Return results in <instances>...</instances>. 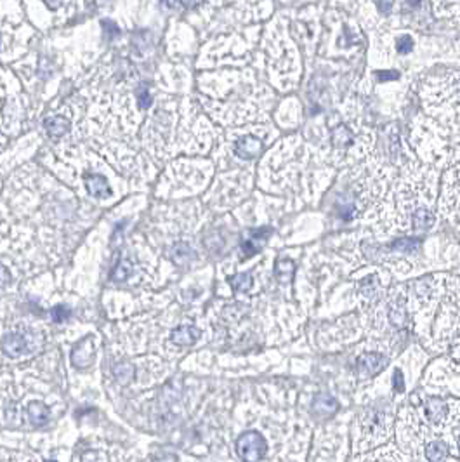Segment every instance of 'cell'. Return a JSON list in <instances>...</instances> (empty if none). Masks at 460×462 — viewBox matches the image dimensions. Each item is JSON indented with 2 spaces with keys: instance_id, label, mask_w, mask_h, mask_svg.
<instances>
[{
  "instance_id": "cell-1",
  "label": "cell",
  "mask_w": 460,
  "mask_h": 462,
  "mask_svg": "<svg viewBox=\"0 0 460 462\" xmlns=\"http://www.w3.org/2000/svg\"><path fill=\"white\" fill-rule=\"evenodd\" d=\"M422 97L431 114H460V71L431 77L422 88Z\"/></svg>"
},
{
  "instance_id": "cell-2",
  "label": "cell",
  "mask_w": 460,
  "mask_h": 462,
  "mask_svg": "<svg viewBox=\"0 0 460 462\" xmlns=\"http://www.w3.org/2000/svg\"><path fill=\"white\" fill-rule=\"evenodd\" d=\"M360 426L363 430V437H367L370 443L384 441L390 435V424H388V412L381 411L377 407H370L360 420Z\"/></svg>"
},
{
  "instance_id": "cell-3",
  "label": "cell",
  "mask_w": 460,
  "mask_h": 462,
  "mask_svg": "<svg viewBox=\"0 0 460 462\" xmlns=\"http://www.w3.org/2000/svg\"><path fill=\"white\" fill-rule=\"evenodd\" d=\"M236 454L244 461H261L268 454V443L257 431H247L236 439Z\"/></svg>"
},
{
  "instance_id": "cell-4",
  "label": "cell",
  "mask_w": 460,
  "mask_h": 462,
  "mask_svg": "<svg viewBox=\"0 0 460 462\" xmlns=\"http://www.w3.org/2000/svg\"><path fill=\"white\" fill-rule=\"evenodd\" d=\"M0 349H2L4 355L11 356V358H18V356L28 355L33 347H32L30 336L22 334V332H9L2 337Z\"/></svg>"
},
{
  "instance_id": "cell-5",
  "label": "cell",
  "mask_w": 460,
  "mask_h": 462,
  "mask_svg": "<svg viewBox=\"0 0 460 462\" xmlns=\"http://www.w3.org/2000/svg\"><path fill=\"white\" fill-rule=\"evenodd\" d=\"M94 362H96V341L92 336H87L71 349V364L77 369H89Z\"/></svg>"
},
{
  "instance_id": "cell-6",
  "label": "cell",
  "mask_w": 460,
  "mask_h": 462,
  "mask_svg": "<svg viewBox=\"0 0 460 462\" xmlns=\"http://www.w3.org/2000/svg\"><path fill=\"white\" fill-rule=\"evenodd\" d=\"M433 13L439 20H446L448 24L460 30V0H431Z\"/></svg>"
},
{
  "instance_id": "cell-7",
  "label": "cell",
  "mask_w": 460,
  "mask_h": 462,
  "mask_svg": "<svg viewBox=\"0 0 460 462\" xmlns=\"http://www.w3.org/2000/svg\"><path fill=\"white\" fill-rule=\"evenodd\" d=\"M262 150V141L255 136H244L235 143V155L242 161H253Z\"/></svg>"
},
{
  "instance_id": "cell-8",
  "label": "cell",
  "mask_w": 460,
  "mask_h": 462,
  "mask_svg": "<svg viewBox=\"0 0 460 462\" xmlns=\"http://www.w3.org/2000/svg\"><path fill=\"white\" fill-rule=\"evenodd\" d=\"M424 414L428 417V420L435 426H439L446 420L448 416V402L441 400V398H428L424 403Z\"/></svg>"
},
{
  "instance_id": "cell-9",
  "label": "cell",
  "mask_w": 460,
  "mask_h": 462,
  "mask_svg": "<svg viewBox=\"0 0 460 462\" xmlns=\"http://www.w3.org/2000/svg\"><path fill=\"white\" fill-rule=\"evenodd\" d=\"M270 235H271L270 228H259V230L251 231L247 235V238L242 242V253H244V255L245 257H253V254H257L262 249L264 242L270 238Z\"/></svg>"
},
{
  "instance_id": "cell-10",
  "label": "cell",
  "mask_w": 460,
  "mask_h": 462,
  "mask_svg": "<svg viewBox=\"0 0 460 462\" xmlns=\"http://www.w3.org/2000/svg\"><path fill=\"white\" fill-rule=\"evenodd\" d=\"M388 365V358L384 355H377V353H368L362 355L358 358V370L362 375L370 377L373 374H377L379 370L384 369Z\"/></svg>"
},
{
  "instance_id": "cell-11",
  "label": "cell",
  "mask_w": 460,
  "mask_h": 462,
  "mask_svg": "<svg viewBox=\"0 0 460 462\" xmlns=\"http://www.w3.org/2000/svg\"><path fill=\"white\" fill-rule=\"evenodd\" d=\"M84 185L94 199H106L110 195V185H108L106 178L101 174H86Z\"/></svg>"
},
{
  "instance_id": "cell-12",
  "label": "cell",
  "mask_w": 460,
  "mask_h": 462,
  "mask_svg": "<svg viewBox=\"0 0 460 462\" xmlns=\"http://www.w3.org/2000/svg\"><path fill=\"white\" fill-rule=\"evenodd\" d=\"M202 332L200 328L197 327H191V325H183V327H178L170 332V339L176 343V345H181V346H191L195 345L198 339H200Z\"/></svg>"
},
{
  "instance_id": "cell-13",
  "label": "cell",
  "mask_w": 460,
  "mask_h": 462,
  "mask_svg": "<svg viewBox=\"0 0 460 462\" xmlns=\"http://www.w3.org/2000/svg\"><path fill=\"white\" fill-rule=\"evenodd\" d=\"M433 225H435V214L429 208H415L412 214V228L415 231H428Z\"/></svg>"
},
{
  "instance_id": "cell-14",
  "label": "cell",
  "mask_w": 460,
  "mask_h": 462,
  "mask_svg": "<svg viewBox=\"0 0 460 462\" xmlns=\"http://www.w3.org/2000/svg\"><path fill=\"white\" fill-rule=\"evenodd\" d=\"M390 319H391V324L396 328H405L407 327V304H405L403 298L392 300L391 306H390Z\"/></svg>"
},
{
  "instance_id": "cell-15",
  "label": "cell",
  "mask_w": 460,
  "mask_h": 462,
  "mask_svg": "<svg viewBox=\"0 0 460 462\" xmlns=\"http://www.w3.org/2000/svg\"><path fill=\"white\" fill-rule=\"evenodd\" d=\"M44 127H46L47 133L51 136H54V138L65 136L69 131V118H65V116H51V118H46Z\"/></svg>"
},
{
  "instance_id": "cell-16",
  "label": "cell",
  "mask_w": 460,
  "mask_h": 462,
  "mask_svg": "<svg viewBox=\"0 0 460 462\" xmlns=\"http://www.w3.org/2000/svg\"><path fill=\"white\" fill-rule=\"evenodd\" d=\"M28 419L35 426H44L49 420V411L46 405L41 402H30L28 403Z\"/></svg>"
},
{
  "instance_id": "cell-17",
  "label": "cell",
  "mask_w": 460,
  "mask_h": 462,
  "mask_svg": "<svg viewBox=\"0 0 460 462\" xmlns=\"http://www.w3.org/2000/svg\"><path fill=\"white\" fill-rule=\"evenodd\" d=\"M337 402H336V398H332V396H328V394H320V396H317V400H315V403H313V411L317 412V414H322V416H332L336 411H337Z\"/></svg>"
},
{
  "instance_id": "cell-18",
  "label": "cell",
  "mask_w": 460,
  "mask_h": 462,
  "mask_svg": "<svg viewBox=\"0 0 460 462\" xmlns=\"http://www.w3.org/2000/svg\"><path fill=\"white\" fill-rule=\"evenodd\" d=\"M294 272H296V263H294V261H290V259H280V261L276 263V278H278L281 283H290L292 277H294Z\"/></svg>"
},
{
  "instance_id": "cell-19",
  "label": "cell",
  "mask_w": 460,
  "mask_h": 462,
  "mask_svg": "<svg viewBox=\"0 0 460 462\" xmlns=\"http://www.w3.org/2000/svg\"><path fill=\"white\" fill-rule=\"evenodd\" d=\"M448 454V445L441 439H435L426 447V456L429 461H443Z\"/></svg>"
},
{
  "instance_id": "cell-20",
  "label": "cell",
  "mask_w": 460,
  "mask_h": 462,
  "mask_svg": "<svg viewBox=\"0 0 460 462\" xmlns=\"http://www.w3.org/2000/svg\"><path fill=\"white\" fill-rule=\"evenodd\" d=\"M172 259L179 264V266H183V264H186V263H189L191 259H193V255H195V253H193V249L186 244V242H181V244H176L174 247H172Z\"/></svg>"
},
{
  "instance_id": "cell-21",
  "label": "cell",
  "mask_w": 460,
  "mask_h": 462,
  "mask_svg": "<svg viewBox=\"0 0 460 462\" xmlns=\"http://www.w3.org/2000/svg\"><path fill=\"white\" fill-rule=\"evenodd\" d=\"M420 242L417 238H401V240H396L394 244H391V251L396 253H401V254H414L415 251L419 249Z\"/></svg>"
},
{
  "instance_id": "cell-22",
  "label": "cell",
  "mask_w": 460,
  "mask_h": 462,
  "mask_svg": "<svg viewBox=\"0 0 460 462\" xmlns=\"http://www.w3.org/2000/svg\"><path fill=\"white\" fill-rule=\"evenodd\" d=\"M253 282L251 273H236L230 277V285L236 292H247L253 287Z\"/></svg>"
},
{
  "instance_id": "cell-23",
  "label": "cell",
  "mask_w": 460,
  "mask_h": 462,
  "mask_svg": "<svg viewBox=\"0 0 460 462\" xmlns=\"http://www.w3.org/2000/svg\"><path fill=\"white\" fill-rule=\"evenodd\" d=\"M362 296L368 302H372V300L379 298V283H377V277L375 275H370V277L365 278V282L362 285Z\"/></svg>"
},
{
  "instance_id": "cell-24",
  "label": "cell",
  "mask_w": 460,
  "mask_h": 462,
  "mask_svg": "<svg viewBox=\"0 0 460 462\" xmlns=\"http://www.w3.org/2000/svg\"><path fill=\"white\" fill-rule=\"evenodd\" d=\"M131 273H133V264H131V261H120L118 264L115 266V270H114V273H112V282H115V283H122V282H125L127 278L131 277Z\"/></svg>"
},
{
  "instance_id": "cell-25",
  "label": "cell",
  "mask_w": 460,
  "mask_h": 462,
  "mask_svg": "<svg viewBox=\"0 0 460 462\" xmlns=\"http://www.w3.org/2000/svg\"><path fill=\"white\" fill-rule=\"evenodd\" d=\"M349 143H351V131H349L345 125L337 127L336 133H334V144L343 148V146H347Z\"/></svg>"
},
{
  "instance_id": "cell-26",
  "label": "cell",
  "mask_w": 460,
  "mask_h": 462,
  "mask_svg": "<svg viewBox=\"0 0 460 462\" xmlns=\"http://www.w3.org/2000/svg\"><path fill=\"white\" fill-rule=\"evenodd\" d=\"M51 317H52V320H54L56 324H63L65 320H69V310L65 304H58V306L52 308Z\"/></svg>"
},
{
  "instance_id": "cell-27",
  "label": "cell",
  "mask_w": 460,
  "mask_h": 462,
  "mask_svg": "<svg viewBox=\"0 0 460 462\" xmlns=\"http://www.w3.org/2000/svg\"><path fill=\"white\" fill-rule=\"evenodd\" d=\"M133 374H134V369H133L129 364H120V365H116L115 367L116 379H118L122 384L129 383V379L133 377Z\"/></svg>"
},
{
  "instance_id": "cell-28",
  "label": "cell",
  "mask_w": 460,
  "mask_h": 462,
  "mask_svg": "<svg viewBox=\"0 0 460 462\" xmlns=\"http://www.w3.org/2000/svg\"><path fill=\"white\" fill-rule=\"evenodd\" d=\"M138 101L141 108H148V106L152 105V96H150V93H148L144 88L139 89Z\"/></svg>"
},
{
  "instance_id": "cell-29",
  "label": "cell",
  "mask_w": 460,
  "mask_h": 462,
  "mask_svg": "<svg viewBox=\"0 0 460 462\" xmlns=\"http://www.w3.org/2000/svg\"><path fill=\"white\" fill-rule=\"evenodd\" d=\"M11 282V273L0 264V287H5Z\"/></svg>"
},
{
  "instance_id": "cell-30",
  "label": "cell",
  "mask_w": 460,
  "mask_h": 462,
  "mask_svg": "<svg viewBox=\"0 0 460 462\" xmlns=\"http://www.w3.org/2000/svg\"><path fill=\"white\" fill-rule=\"evenodd\" d=\"M394 386H396V390L398 392H403V375H401V372L400 370H396V374H394Z\"/></svg>"
},
{
  "instance_id": "cell-31",
  "label": "cell",
  "mask_w": 460,
  "mask_h": 462,
  "mask_svg": "<svg viewBox=\"0 0 460 462\" xmlns=\"http://www.w3.org/2000/svg\"><path fill=\"white\" fill-rule=\"evenodd\" d=\"M184 7H197L198 4H202L204 0H179Z\"/></svg>"
},
{
  "instance_id": "cell-32",
  "label": "cell",
  "mask_w": 460,
  "mask_h": 462,
  "mask_svg": "<svg viewBox=\"0 0 460 462\" xmlns=\"http://www.w3.org/2000/svg\"><path fill=\"white\" fill-rule=\"evenodd\" d=\"M44 2H46L47 5H49L51 9H58V7L61 5V2H63V0H44Z\"/></svg>"
},
{
  "instance_id": "cell-33",
  "label": "cell",
  "mask_w": 460,
  "mask_h": 462,
  "mask_svg": "<svg viewBox=\"0 0 460 462\" xmlns=\"http://www.w3.org/2000/svg\"><path fill=\"white\" fill-rule=\"evenodd\" d=\"M457 448H459V454H460V435H459V439H457Z\"/></svg>"
}]
</instances>
